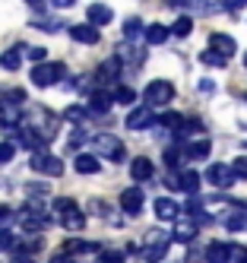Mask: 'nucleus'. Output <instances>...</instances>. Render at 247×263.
<instances>
[{
    "label": "nucleus",
    "mask_w": 247,
    "mask_h": 263,
    "mask_svg": "<svg viewBox=\"0 0 247 263\" xmlns=\"http://www.w3.org/2000/svg\"><path fill=\"white\" fill-rule=\"evenodd\" d=\"M19 105L10 102V99H0V127H16L19 124Z\"/></svg>",
    "instance_id": "obj_14"
},
{
    "label": "nucleus",
    "mask_w": 247,
    "mask_h": 263,
    "mask_svg": "<svg viewBox=\"0 0 247 263\" xmlns=\"http://www.w3.org/2000/svg\"><path fill=\"white\" fill-rule=\"evenodd\" d=\"M156 124H159V127H165V130H178L181 115H178V111H165V115H159V118H156Z\"/></svg>",
    "instance_id": "obj_31"
},
{
    "label": "nucleus",
    "mask_w": 247,
    "mask_h": 263,
    "mask_svg": "<svg viewBox=\"0 0 247 263\" xmlns=\"http://www.w3.org/2000/svg\"><path fill=\"white\" fill-rule=\"evenodd\" d=\"M111 99L121 102V105H133V102H137V92H133L130 86H118V89L111 92Z\"/></svg>",
    "instance_id": "obj_30"
},
{
    "label": "nucleus",
    "mask_w": 247,
    "mask_h": 263,
    "mask_svg": "<svg viewBox=\"0 0 247 263\" xmlns=\"http://www.w3.org/2000/svg\"><path fill=\"white\" fill-rule=\"evenodd\" d=\"M140 32H143V23L137 20V16H130V20L124 23V35H127V39H137Z\"/></svg>",
    "instance_id": "obj_35"
},
{
    "label": "nucleus",
    "mask_w": 247,
    "mask_h": 263,
    "mask_svg": "<svg viewBox=\"0 0 247 263\" xmlns=\"http://www.w3.org/2000/svg\"><path fill=\"white\" fill-rule=\"evenodd\" d=\"M86 16H89V23H92V26H108V23L114 20V10L105 7V4H92V7L86 10Z\"/></svg>",
    "instance_id": "obj_15"
},
{
    "label": "nucleus",
    "mask_w": 247,
    "mask_h": 263,
    "mask_svg": "<svg viewBox=\"0 0 247 263\" xmlns=\"http://www.w3.org/2000/svg\"><path fill=\"white\" fill-rule=\"evenodd\" d=\"M51 4H54V7H73L76 0H51Z\"/></svg>",
    "instance_id": "obj_48"
},
{
    "label": "nucleus",
    "mask_w": 247,
    "mask_h": 263,
    "mask_svg": "<svg viewBox=\"0 0 247 263\" xmlns=\"http://www.w3.org/2000/svg\"><path fill=\"white\" fill-rule=\"evenodd\" d=\"M200 61H203L206 67H216V70L228 64V58H225V54H219L216 48H209V51H203V54H200Z\"/></svg>",
    "instance_id": "obj_29"
},
{
    "label": "nucleus",
    "mask_w": 247,
    "mask_h": 263,
    "mask_svg": "<svg viewBox=\"0 0 247 263\" xmlns=\"http://www.w3.org/2000/svg\"><path fill=\"white\" fill-rule=\"evenodd\" d=\"M168 7H184V10H194V0H165Z\"/></svg>",
    "instance_id": "obj_43"
},
{
    "label": "nucleus",
    "mask_w": 247,
    "mask_h": 263,
    "mask_svg": "<svg viewBox=\"0 0 247 263\" xmlns=\"http://www.w3.org/2000/svg\"><path fill=\"white\" fill-rule=\"evenodd\" d=\"M143 35H146V45H165V42L171 39L168 26H162V23H152V26H146V29H143Z\"/></svg>",
    "instance_id": "obj_17"
},
{
    "label": "nucleus",
    "mask_w": 247,
    "mask_h": 263,
    "mask_svg": "<svg viewBox=\"0 0 247 263\" xmlns=\"http://www.w3.org/2000/svg\"><path fill=\"white\" fill-rule=\"evenodd\" d=\"M232 172H235V178H244L247 181V156H238L232 162Z\"/></svg>",
    "instance_id": "obj_37"
},
{
    "label": "nucleus",
    "mask_w": 247,
    "mask_h": 263,
    "mask_svg": "<svg viewBox=\"0 0 247 263\" xmlns=\"http://www.w3.org/2000/svg\"><path fill=\"white\" fill-rule=\"evenodd\" d=\"M168 254V244L165 241H156V244H149V248H140V257L146 260V263H156V260H162Z\"/></svg>",
    "instance_id": "obj_24"
},
{
    "label": "nucleus",
    "mask_w": 247,
    "mask_h": 263,
    "mask_svg": "<svg viewBox=\"0 0 247 263\" xmlns=\"http://www.w3.org/2000/svg\"><path fill=\"white\" fill-rule=\"evenodd\" d=\"M19 64H23V48H10L0 54V67L4 70H19Z\"/></svg>",
    "instance_id": "obj_26"
},
{
    "label": "nucleus",
    "mask_w": 247,
    "mask_h": 263,
    "mask_svg": "<svg viewBox=\"0 0 247 263\" xmlns=\"http://www.w3.org/2000/svg\"><path fill=\"white\" fill-rule=\"evenodd\" d=\"M143 203H146V194L140 191V187H127V191L121 194V210L130 213V216H140L143 213Z\"/></svg>",
    "instance_id": "obj_6"
},
{
    "label": "nucleus",
    "mask_w": 247,
    "mask_h": 263,
    "mask_svg": "<svg viewBox=\"0 0 247 263\" xmlns=\"http://www.w3.org/2000/svg\"><path fill=\"white\" fill-rule=\"evenodd\" d=\"M184 159H206L209 156V143L206 140H194V143H181Z\"/></svg>",
    "instance_id": "obj_20"
},
{
    "label": "nucleus",
    "mask_w": 247,
    "mask_h": 263,
    "mask_svg": "<svg viewBox=\"0 0 247 263\" xmlns=\"http://www.w3.org/2000/svg\"><path fill=\"white\" fill-rule=\"evenodd\" d=\"M26 4H29L32 10H45V0H26Z\"/></svg>",
    "instance_id": "obj_46"
},
{
    "label": "nucleus",
    "mask_w": 247,
    "mask_h": 263,
    "mask_svg": "<svg viewBox=\"0 0 247 263\" xmlns=\"http://www.w3.org/2000/svg\"><path fill=\"white\" fill-rule=\"evenodd\" d=\"M70 206H76V203H73L70 197H57V200H54V210H57V213H64V210H70Z\"/></svg>",
    "instance_id": "obj_39"
},
{
    "label": "nucleus",
    "mask_w": 247,
    "mask_h": 263,
    "mask_svg": "<svg viewBox=\"0 0 247 263\" xmlns=\"http://www.w3.org/2000/svg\"><path fill=\"white\" fill-rule=\"evenodd\" d=\"M178 213H181V206L171 200V197H159V200H156V216H159V219L175 222V219H178Z\"/></svg>",
    "instance_id": "obj_16"
},
{
    "label": "nucleus",
    "mask_w": 247,
    "mask_h": 263,
    "mask_svg": "<svg viewBox=\"0 0 247 263\" xmlns=\"http://www.w3.org/2000/svg\"><path fill=\"white\" fill-rule=\"evenodd\" d=\"M95 263H124V254L121 251H99Z\"/></svg>",
    "instance_id": "obj_36"
},
{
    "label": "nucleus",
    "mask_w": 247,
    "mask_h": 263,
    "mask_svg": "<svg viewBox=\"0 0 247 263\" xmlns=\"http://www.w3.org/2000/svg\"><path fill=\"white\" fill-rule=\"evenodd\" d=\"M51 263H73V254H61V257H54Z\"/></svg>",
    "instance_id": "obj_45"
},
{
    "label": "nucleus",
    "mask_w": 247,
    "mask_h": 263,
    "mask_svg": "<svg viewBox=\"0 0 247 263\" xmlns=\"http://www.w3.org/2000/svg\"><path fill=\"white\" fill-rule=\"evenodd\" d=\"M232 254H235V248L228 241H213L206 248V263H228V260H232Z\"/></svg>",
    "instance_id": "obj_10"
},
{
    "label": "nucleus",
    "mask_w": 247,
    "mask_h": 263,
    "mask_svg": "<svg viewBox=\"0 0 247 263\" xmlns=\"http://www.w3.org/2000/svg\"><path fill=\"white\" fill-rule=\"evenodd\" d=\"M206 181L213 184V187H232V184H235V172H232V165L216 162L213 168H206Z\"/></svg>",
    "instance_id": "obj_5"
},
{
    "label": "nucleus",
    "mask_w": 247,
    "mask_h": 263,
    "mask_svg": "<svg viewBox=\"0 0 247 263\" xmlns=\"http://www.w3.org/2000/svg\"><path fill=\"white\" fill-rule=\"evenodd\" d=\"M168 32H171V35H178V39H187V35L194 32V20H190V16H178L175 26H171Z\"/></svg>",
    "instance_id": "obj_28"
},
{
    "label": "nucleus",
    "mask_w": 247,
    "mask_h": 263,
    "mask_svg": "<svg viewBox=\"0 0 247 263\" xmlns=\"http://www.w3.org/2000/svg\"><path fill=\"white\" fill-rule=\"evenodd\" d=\"M92 149H95V156H102L108 162H121L124 159V143L118 137H111V134H99V137H92Z\"/></svg>",
    "instance_id": "obj_3"
},
{
    "label": "nucleus",
    "mask_w": 247,
    "mask_h": 263,
    "mask_svg": "<svg viewBox=\"0 0 247 263\" xmlns=\"http://www.w3.org/2000/svg\"><path fill=\"white\" fill-rule=\"evenodd\" d=\"M247 4V0H219V7H225V10H241Z\"/></svg>",
    "instance_id": "obj_41"
},
{
    "label": "nucleus",
    "mask_w": 247,
    "mask_h": 263,
    "mask_svg": "<svg viewBox=\"0 0 247 263\" xmlns=\"http://www.w3.org/2000/svg\"><path fill=\"white\" fill-rule=\"evenodd\" d=\"M32 168L38 175H48V178H61L64 175V162L57 156H51V153H42V149L32 156Z\"/></svg>",
    "instance_id": "obj_4"
},
{
    "label": "nucleus",
    "mask_w": 247,
    "mask_h": 263,
    "mask_svg": "<svg viewBox=\"0 0 247 263\" xmlns=\"http://www.w3.org/2000/svg\"><path fill=\"white\" fill-rule=\"evenodd\" d=\"M16 156V146L13 143H0V162H10Z\"/></svg>",
    "instance_id": "obj_38"
},
{
    "label": "nucleus",
    "mask_w": 247,
    "mask_h": 263,
    "mask_svg": "<svg viewBox=\"0 0 247 263\" xmlns=\"http://www.w3.org/2000/svg\"><path fill=\"white\" fill-rule=\"evenodd\" d=\"M13 213H10V206H0V222H7Z\"/></svg>",
    "instance_id": "obj_47"
},
{
    "label": "nucleus",
    "mask_w": 247,
    "mask_h": 263,
    "mask_svg": "<svg viewBox=\"0 0 247 263\" xmlns=\"http://www.w3.org/2000/svg\"><path fill=\"white\" fill-rule=\"evenodd\" d=\"M19 143H23V146H29V149H42L45 146V137L42 134H38V130L35 127H23V130H19Z\"/></svg>",
    "instance_id": "obj_19"
},
{
    "label": "nucleus",
    "mask_w": 247,
    "mask_h": 263,
    "mask_svg": "<svg viewBox=\"0 0 247 263\" xmlns=\"http://www.w3.org/2000/svg\"><path fill=\"white\" fill-rule=\"evenodd\" d=\"M146 127H156V115L149 108H133L127 115V130H146Z\"/></svg>",
    "instance_id": "obj_9"
},
{
    "label": "nucleus",
    "mask_w": 247,
    "mask_h": 263,
    "mask_svg": "<svg viewBox=\"0 0 247 263\" xmlns=\"http://www.w3.org/2000/svg\"><path fill=\"white\" fill-rule=\"evenodd\" d=\"M13 244H16V238H13L10 232H0V251H10Z\"/></svg>",
    "instance_id": "obj_40"
},
{
    "label": "nucleus",
    "mask_w": 247,
    "mask_h": 263,
    "mask_svg": "<svg viewBox=\"0 0 247 263\" xmlns=\"http://www.w3.org/2000/svg\"><path fill=\"white\" fill-rule=\"evenodd\" d=\"M209 48H216L219 54H225V58H232V54L238 51L235 39H232V35H225V32H213V35H209Z\"/></svg>",
    "instance_id": "obj_12"
},
{
    "label": "nucleus",
    "mask_w": 247,
    "mask_h": 263,
    "mask_svg": "<svg viewBox=\"0 0 247 263\" xmlns=\"http://www.w3.org/2000/svg\"><path fill=\"white\" fill-rule=\"evenodd\" d=\"M67 254H99L102 248L95 241H80V238H73V241H67V248H64Z\"/></svg>",
    "instance_id": "obj_23"
},
{
    "label": "nucleus",
    "mask_w": 247,
    "mask_h": 263,
    "mask_svg": "<svg viewBox=\"0 0 247 263\" xmlns=\"http://www.w3.org/2000/svg\"><path fill=\"white\" fill-rule=\"evenodd\" d=\"M200 92H203V96H213V92H216V83H213V80H200Z\"/></svg>",
    "instance_id": "obj_42"
},
{
    "label": "nucleus",
    "mask_w": 247,
    "mask_h": 263,
    "mask_svg": "<svg viewBox=\"0 0 247 263\" xmlns=\"http://www.w3.org/2000/svg\"><path fill=\"white\" fill-rule=\"evenodd\" d=\"M194 238H197V225H194V222H181V219H175V241L190 244Z\"/></svg>",
    "instance_id": "obj_22"
},
{
    "label": "nucleus",
    "mask_w": 247,
    "mask_h": 263,
    "mask_svg": "<svg viewBox=\"0 0 247 263\" xmlns=\"http://www.w3.org/2000/svg\"><path fill=\"white\" fill-rule=\"evenodd\" d=\"M32 83L35 86H54V83H61L64 77H67V67L64 64H45V61H38V67H32Z\"/></svg>",
    "instance_id": "obj_2"
},
{
    "label": "nucleus",
    "mask_w": 247,
    "mask_h": 263,
    "mask_svg": "<svg viewBox=\"0 0 247 263\" xmlns=\"http://www.w3.org/2000/svg\"><path fill=\"white\" fill-rule=\"evenodd\" d=\"M29 58L38 64V61H45V48H29Z\"/></svg>",
    "instance_id": "obj_44"
},
{
    "label": "nucleus",
    "mask_w": 247,
    "mask_h": 263,
    "mask_svg": "<svg viewBox=\"0 0 247 263\" xmlns=\"http://www.w3.org/2000/svg\"><path fill=\"white\" fill-rule=\"evenodd\" d=\"M61 225H64L67 232H80L83 225H86V216L76 210V206H70V210H64V213H61Z\"/></svg>",
    "instance_id": "obj_18"
},
{
    "label": "nucleus",
    "mask_w": 247,
    "mask_h": 263,
    "mask_svg": "<svg viewBox=\"0 0 247 263\" xmlns=\"http://www.w3.org/2000/svg\"><path fill=\"white\" fill-rule=\"evenodd\" d=\"M178 187H181V191H187V194H197L200 191V175L194 172V168H184V175L178 178Z\"/></svg>",
    "instance_id": "obj_25"
},
{
    "label": "nucleus",
    "mask_w": 247,
    "mask_h": 263,
    "mask_svg": "<svg viewBox=\"0 0 247 263\" xmlns=\"http://www.w3.org/2000/svg\"><path fill=\"white\" fill-rule=\"evenodd\" d=\"M86 118H89V111L80 108V105H70V108L64 111V121H70V124H83Z\"/></svg>",
    "instance_id": "obj_32"
},
{
    "label": "nucleus",
    "mask_w": 247,
    "mask_h": 263,
    "mask_svg": "<svg viewBox=\"0 0 247 263\" xmlns=\"http://www.w3.org/2000/svg\"><path fill=\"white\" fill-rule=\"evenodd\" d=\"M130 175H133V181H149L156 172H152V162H149V159H133Z\"/></svg>",
    "instance_id": "obj_21"
},
{
    "label": "nucleus",
    "mask_w": 247,
    "mask_h": 263,
    "mask_svg": "<svg viewBox=\"0 0 247 263\" xmlns=\"http://www.w3.org/2000/svg\"><path fill=\"white\" fill-rule=\"evenodd\" d=\"M76 172L80 175H95L99 172V156H76Z\"/></svg>",
    "instance_id": "obj_27"
},
{
    "label": "nucleus",
    "mask_w": 247,
    "mask_h": 263,
    "mask_svg": "<svg viewBox=\"0 0 247 263\" xmlns=\"http://www.w3.org/2000/svg\"><path fill=\"white\" fill-rule=\"evenodd\" d=\"M225 229H228V232H238V229H247V213H244V210H241V213H232V216L225 219Z\"/></svg>",
    "instance_id": "obj_33"
},
{
    "label": "nucleus",
    "mask_w": 247,
    "mask_h": 263,
    "mask_svg": "<svg viewBox=\"0 0 247 263\" xmlns=\"http://www.w3.org/2000/svg\"><path fill=\"white\" fill-rule=\"evenodd\" d=\"M114 58H121V61L127 58L133 67H140V64L146 61V54H143V48H137V42H133V39H127V42L118 48V54H114Z\"/></svg>",
    "instance_id": "obj_13"
},
{
    "label": "nucleus",
    "mask_w": 247,
    "mask_h": 263,
    "mask_svg": "<svg viewBox=\"0 0 247 263\" xmlns=\"http://www.w3.org/2000/svg\"><path fill=\"white\" fill-rule=\"evenodd\" d=\"M203 121H190V118H181V124H178V134H203Z\"/></svg>",
    "instance_id": "obj_34"
},
{
    "label": "nucleus",
    "mask_w": 247,
    "mask_h": 263,
    "mask_svg": "<svg viewBox=\"0 0 247 263\" xmlns=\"http://www.w3.org/2000/svg\"><path fill=\"white\" fill-rule=\"evenodd\" d=\"M111 92H102V89H95V92H89V115H108V108H111Z\"/></svg>",
    "instance_id": "obj_11"
},
{
    "label": "nucleus",
    "mask_w": 247,
    "mask_h": 263,
    "mask_svg": "<svg viewBox=\"0 0 247 263\" xmlns=\"http://www.w3.org/2000/svg\"><path fill=\"white\" fill-rule=\"evenodd\" d=\"M70 39L80 42V45H99V26L92 23H80V26H70Z\"/></svg>",
    "instance_id": "obj_7"
},
{
    "label": "nucleus",
    "mask_w": 247,
    "mask_h": 263,
    "mask_svg": "<svg viewBox=\"0 0 247 263\" xmlns=\"http://www.w3.org/2000/svg\"><path fill=\"white\" fill-rule=\"evenodd\" d=\"M244 67H247V54H244Z\"/></svg>",
    "instance_id": "obj_49"
},
{
    "label": "nucleus",
    "mask_w": 247,
    "mask_h": 263,
    "mask_svg": "<svg viewBox=\"0 0 247 263\" xmlns=\"http://www.w3.org/2000/svg\"><path fill=\"white\" fill-rule=\"evenodd\" d=\"M171 99H175V86H171L168 80H152L146 89H143V102L149 108H165Z\"/></svg>",
    "instance_id": "obj_1"
},
{
    "label": "nucleus",
    "mask_w": 247,
    "mask_h": 263,
    "mask_svg": "<svg viewBox=\"0 0 247 263\" xmlns=\"http://www.w3.org/2000/svg\"><path fill=\"white\" fill-rule=\"evenodd\" d=\"M121 70H124L121 58H108L99 70H95V80H99V83H118L121 80Z\"/></svg>",
    "instance_id": "obj_8"
}]
</instances>
